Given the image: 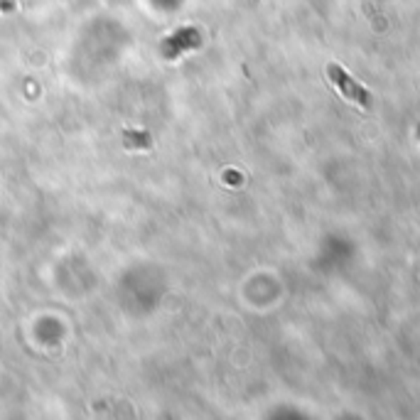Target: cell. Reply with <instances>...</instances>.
<instances>
[{"mask_svg":"<svg viewBox=\"0 0 420 420\" xmlns=\"http://www.w3.org/2000/svg\"><path fill=\"white\" fill-rule=\"evenodd\" d=\"M327 77L344 99L359 104L364 111L371 109V92L366 87H361V84H356L354 77L347 72V69H342L339 65H327Z\"/></svg>","mask_w":420,"mask_h":420,"instance_id":"cell-1","label":"cell"}]
</instances>
